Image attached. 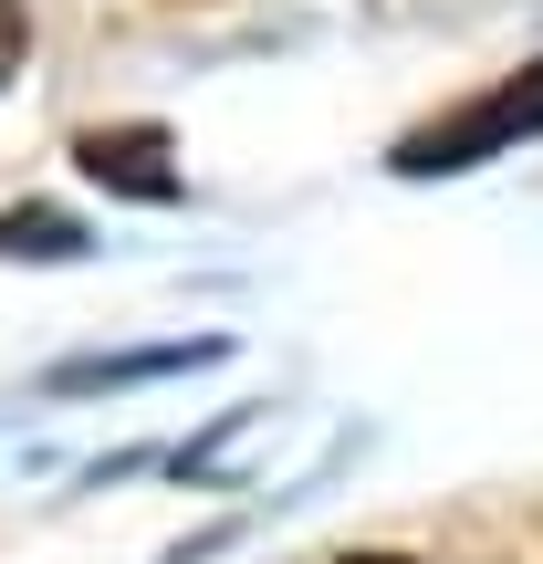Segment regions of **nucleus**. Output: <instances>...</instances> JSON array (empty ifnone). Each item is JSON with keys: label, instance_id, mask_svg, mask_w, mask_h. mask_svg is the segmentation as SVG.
Listing matches in <instances>:
<instances>
[{"label": "nucleus", "instance_id": "obj_3", "mask_svg": "<svg viewBox=\"0 0 543 564\" xmlns=\"http://www.w3.org/2000/svg\"><path fill=\"white\" fill-rule=\"evenodd\" d=\"M220 345H146V356H95V366H63L53 387H137V377H178V366H209Z\"/></svg>", "mask_w": 543, "mask_h": 564}, {"label": "nucleus", "instance_id": "obj_1", "mask_svg": "<svg viewBox=\"0 0 543 564\" xmlns=\"http://www.w3.org/2000/svg\"><path fill=\"white\" fill-rule=\"evenodd\" d=\"M523 137H543V63L502 74L491 95H470L460 116L398 137V178H449V167H481V158H502V147H523Z\"/></svg>", "mask_w": 543, "mask_h": 564}, {"label": "nucleus", "instance_id": "obj_5", "mask_svg": "<svg viewBox=\"0 0 543 564\" xmlns=\"http://www.w3.org/2000/svg\"><path fill=\"white\" fill-rule=\"evenodd\" d=\"M21 53H32V21H21V0H0V84L21 74Z\"/></svg>", "mask_w": 543, "mask_h": 564}, {"label": "nucleus", "instance_id": "obj_2", "mask_svg": "<svg viewBox=\"0 0 543 564\" xmlns=\"http://www.w3.org/2000/svg\"><path fill=\"white\" fill-rule=\"evenodd\" d=\"M74 158H84V178H95V188H116V199H146V209H167V199H178L167 126H95Z\"/></svg>", "mask_w": 543, "mask_h": 564}, {"label": "nucleus", "instance_id": "obj_6", "mask_svg": "<svg viewBox=\"0 0 543 564\" xmlns=\"http://www.w3.org/2000/svg\"><path fill=\"white\" fill-rule=\"evenodd\" d=\"M345 564H408V554H345Z\"/></svg>", "mask_w": 543, "mask_h": 564}, {"label": "nucleus", "instance_id": "obj_4", "mask_svg": "<svg viewBox=\"0 0 543 564\" xmlns=\"http://www.w3.org/2000/svg\"><path fill=\"white\" fill-rule=\"evenodd\" d=\"M0 251H11V262H74L84 220H63V209H11V220H0Z\"/></svg>", "mask_w": 543, "mask_h": 564}]
</instances>
